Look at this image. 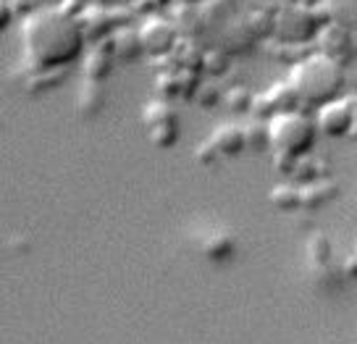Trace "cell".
<instances>
[{
	"instance_id": "1",
	"label": "cell",
	"mask_w": 357,
	"mask_h": 344,
	"mask_svg": "<svg viewBox=\"0 0 357 344\" xmlns=\"http://www.w3.org/2000/svg\"><path fill=\"white\" fill-rule=\"evenodd\" d=\"M22 43L26 58L40 71H56L82 58L87 32L84 24L66 8L40 6L26 13L22 24Z\"/></svg>"
},
{
	"instance_id": "2",
	"label": "cell",
	"mask_w": 357,
	"mask_h": 344,
	"mask_svg": "<svg viewBox=\"0 0 357 344\" xmlns=\"http://www.w3.org/2000/svg\"><path fill=\"white\" fill-rule=\"evenodd\" d=\"M287 84L291 87L297 103L310 105V108H324L344 95L347 74L334 56L318 53V56L302 58L291 68Z\"/></svg>"
},
{
	"instance_id": "3",
	"label": "cell",
	"mask_w": 357,
	"mask_h": 344,
	"mask_svg": "<svg viewBox=\"0 0 357 344\" xmlns=\"http://www.w3.org/2000/svg\"><path fill=\"white\" fill-rule=\"evenodd\" d=\"M268 144L276 150L279 158L287 160H302L310 153L318 140L315 119L300 111H281L268 119Z\"/></svg>"
},
{
	"instance_id": "4",
	"label": "cell",
	"mask_w": 357,
	"mask_h": 344,
	"mask_svg": "<svg viewBox=\"0 0 357 344\" xmlns=\"http://www.w3.org/2000/svg\"><path fill=\"white\" fill-rule=\"evenodd\" d=\"M273 29L284 43H307L310 37L321 34V19L307 6H287L276 16Z\"/></svg>"
},
{
	"instance_id": "5",
	"label": "cell",
	"mask_w": 357,
	"mask_h": 344,
	"mask_svg": "<svg viewBox=\"0 0 357 344\" xmlns=\"http://www.w3.org/2000/svg\"><path fill=\"white\" fill-rule=\"evenodd\" d=\"M355 111L357 103H349L347 98L328 103L324 108H318L315 113V126L318 134H326L331 140H342V137H352L355 129Z\"/></svg>"
},
{
	"instance_id": "6",
	"label": "cell",
	"mask_w": 357,
	"mask_h": 344,
	"mask_svg": "<svg viewBox=\"0 0 357 344\" xmlns=\"http://www.w3.org/2000/svg\"><path fill=\"white\" fill-rule=\"evenodd\" d=\"M145 124L150 126V140L158 147H171L178 140V124L166 103H153L145 108Z\"/></svg>"
},
{
	"instance_id": "7",
	"label": "cell",
	"mask_w": 357,
	"mask_h": 344,
	"mask_svg": "<svg viewBox=\"0 0 357 344\" xmlns=\"http://www.w3.org/2000/svg\"><path fill=\"white\" fill-rule=\"evenodd\" d=\"M137 34L142 43V53H150V56H166L176 45V29L166 19H147Z\"/></svg>"
},
{
	"instance_id": "8",
	"label": "cell",
	"mask_w": 357,
	"mask_h": 344,
	"mask_svg": "<svg viewBox=\"0 0 357 344\" xmlns=\"http://www.w3.org/2000/svg\"><path fill=\"white\" fill-rule=\"evenodd\" d=\"M211 147L215 150V156H239V153L247 147L245 129H239V126H234V124L221 126L218 132L213 134Z\"/></svg>"
},
{
	"instance_id": "9",
	"label": "cell",
	"mask_w": 357,
	"mask_h": 344,
	"mask_svg": "<svg viewBox=\"0 0 357 344\" xmlns=\"http://www.w3.org/2000/svg\"><path fill=\"white\" fill-rule=\"evenodd\" d=\"M326 11L331 24L344 29H357V0H326Z\"/></svg>"
},
{
	"instance_id": "10",
	"label": "cell",
	"mask_w": 357,
	"mask_h": 344,
	"mask_svg": "<svg viewBox=\"0 0 357 344\" xmlns=\"http://www.w3.org/2000/svg\"><path fill=\"white\" fill-rule=\"evenodd\" d=\"M321 43L326 45V56H331V53H336L339 47H344L347 40H349V29H344V27H339V24H328L326 29H321Z\"/></svg>"
},
{
	"instance_id": "11",
	"label": "cell",
	"mask_w": 357,
	"mask_h": 344,
	"mask_svg": "<svg viewBox=\"0 0 357 344\" xmlns=\"http://www.w3.org/2000/svg\"><path fill=\"white\" fill-rule=\"evenodd\" d=\"M271 200H273V205L281 208V211H291V208L302 205V192L297 187L281 184V187H276L273 192H271Z\"/></svg>"
},
{
	"instance_id": "12",
	"label": "cell",
	"mask_w": 357,
	"mask_h": 344,
	"mask_svg": "<svg viewBox=\"0 0 357 344\" xmlns=\"http://www.w3.org/2000/svg\"><path fill=\"white\" fill-rule=\"evenodd\" d=\"M13 19H16V6H13V0H0V34L11 29Z\"/></svg>"
},
{
	"instance_id": "13",
	"label": "cell",
	"mask_w": 357,
	"mask_h": 344,
	"mask_svg": "<svg viewBox=\"0 0 357 344\" xmlns=\"http://www.w3.org/2000/svg\"><path fill=\"white\" fill-rule=\"evenodd\" d=\"M352 140H355V144H357V111H355V129H352Z\"/></svg>"
},
{
	"instance_id": "14",
	"label": "cell",
	"mask_w": 357,
	"mask_h": 344,
	"mask_svg": "<svg viewBox=\"0 0 357 344\" xmlns=\"http://www.w3.org/2000/svg\"><path fill=\"white\" fill-rule=\"evenodd\" d=\"M32 3H40V0H32Z\"/></svg>"
}]
</instances>
